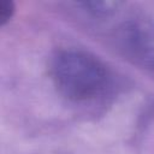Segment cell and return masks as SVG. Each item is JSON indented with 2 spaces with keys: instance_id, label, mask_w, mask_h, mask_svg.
Wrapping results in <instances>:
<instances>
[{
  "instance_id": "obj_1",
  "label": "cell",
  "mask_w": 154,
  "mask_h": 154,
  "mask_svg": "<svg viewBox=\"0 0 154 154\" xmlns=\"http://www.w3.org/2000/svg\"><path fill=\"white\" fill-rule=\"evenodd\" d=\"M51 75L58 91L72 101L94 99L108 81L105 65L96 57L78 49L58 52L51 63Z\"/></svg>"
},
{
  "instance_id": "obj_2",
  "label": "cell",
  "mask_w": 154,
  "mask_h": 154,
  "mask_svg": "<svg viewBox=\"0 0 154 154\" xmlns=\"http://www.w3.org/2000/svg\"><path fill=\"white\" fill-rule=\"evenodd\" d=\"M125 48L143 63L154 64V25L131 23L123 29Z\"/></svg>"
},
{
  "instance_id": "obj_3",
  "label": "cell",
  "mask_w": 154,
  "mask_h": 154,
  "mask_svg": "<svg viewBox=\"0 0 154 154\" xmlns=\"http://www.w3.org/2000/svg\"><path fill=\"white\" fill-rule=\"evenodd\" d=\"M13 13V4L8 0H0V25L5 24Z\"/></svg>"
}]
</instances>
